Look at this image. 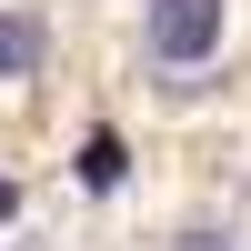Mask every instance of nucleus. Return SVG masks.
<instances>
[{
  "instance_id": "obj_1",
  "label": "nucleus",
  "mask_w": 251,
  "mask_h": 251,
  "mask_svg": "<svg viewBox=\"0 0 251 251\" xmlns=\"http://www.w3.org/2000/svg\"><path fill=\"white\" fill-rule=\"evenodd\" d=\"M221 50V0H151V60L191 71Z\"/></svg>"
},
{
  "instance_id": "obj_2",
  "label": "nucleus",
  "mask_w": 251,
  "mask_h": 251,
  "mask_svg": "<svg viewBox=\"0 0 251 251\" xmlns=\"http://www.w3.org/2000/svg\"><path fill=\"white\" fill-rule=\"evenodd\" d=\"M20 71H40V20L0 10V80H20Z\"/></svg>"
},
{
  "instance_id": "obj_3",
  "label": "nucleus",
  "mask_w": 251,
  "mask_h": 251,
  "mask_svg": "<svg viewBox=\"0 0 251 251\" xmlns=\"http://www.w3.org/2000/svg\"><path fill=\"white\" fill-rule=\"evenodd\" d=\"M121 161H131V151H121V131H91V141H80V181H91V191H111Z\"/></svg>"
},
{
  "instance_id": "obj_4",
  "label": "nucleus",
  "mask_w": 251,
  "mask_h": 251,
  "mask_svg": "<svg viewBox=\"0 0 251 251\" xmlns=\"http://www.w3.org/2000/svg\"><path fill=\"white\" fill-rule=\"evenodd\" d=\"M10 211H20V191H10V181H0V221H10Z\"/></svg>"
}]
</instances>
